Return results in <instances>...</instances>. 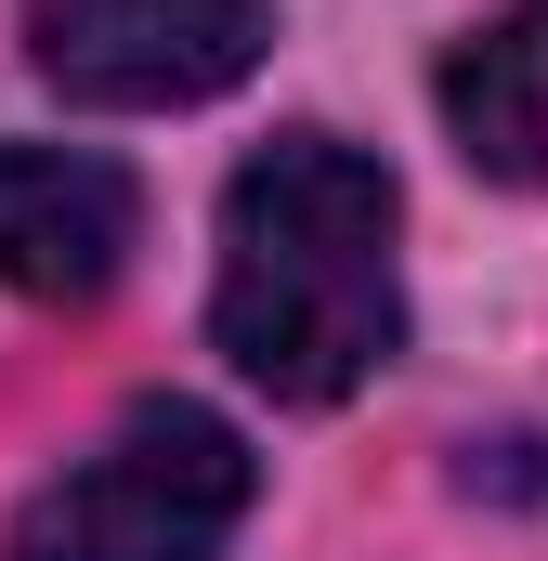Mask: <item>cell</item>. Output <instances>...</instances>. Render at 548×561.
<instances>
[{"label":"cell","mask_w":548,"mask_h":561,"mask_svg":"<svg viewBox=\"0 0 548 561\" xmlns=\"http://www.w3.org/2000/svg\"><path fill=\"white\" fill-rule=\"evenodd\" d=\"M444 131L483 183H523L548 196V0L496 13L483 39L444 53Z\"/></svg>","instance_id":"obj_5"},{"label":"cell","mask_w":548,"mask_h":561,"mask_svg":"<svg viewBox=\"0 0 548 561\" xmlns=\"http://www.w3.org/2000/svg\"><path fill=\"white\" fill-rule=\"evenodd\" d=\"M392 170L340 131H274L222 183V275H209V340L274 405H340L392 366L406 340V275H392Z\"/></svg>","instance_id":"obj_1"},{"label":"cell","mask_w":548,"mask_h":561,"mask_svg":"<svg viewBox=\"0 0 548 561\" xmlns=\"http://www.w3.org/2000/svg\"><path fill=\"white\" fill-rule=\"evenodd\" d=\"M262 0H26V66L66 105H209L262 66Z\"/></svg>","instance_id":"obj_3"},{"label":"cell","mask_w":548,"mask_h":561,"mask_svg":"<svg viewBox=\"0 0 548 561\" xmlns=\"http://www.w3.org/2000/svg\"><path fill=\"white\" fill-rule=\"evenodd\" d=\"M144 236V196L92 144H0V287L13 300H105Z\"/></svg>","instance_id":"obj_4"},{"label":"cell","mask_w":548,"mask_h":561,"mask_svg":"<svg viewBox=\"0 0 548 561\" xmlns=\"http://www.w3.org/2000/svg\"><path fill=\"white\" fill-rule=\"evenodd\" d=\"M249 444L209 405H132L92 457H66L26 510H13V561H222L249 523Z\"/></svg>","instance_id":"obj_2"}]
</instances>
